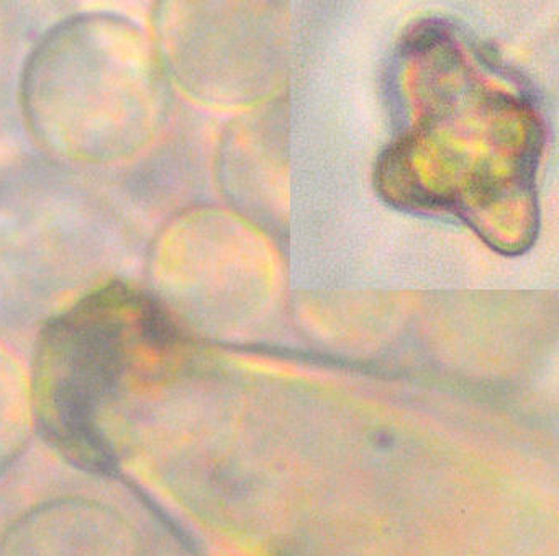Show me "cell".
Listing matches in <instances>:
<instances>
[{
    "label": "cell",
    "instance_id": "obj_1",
    "mask_svg": "<svg viewBox=\"0 0 559 556\" xmlns=\"http://www.w3.org/2000/svg\"><path fill=\"white\" fill-rule=\"evenodd\" d=\"M178 340L165 307L122 283L53 317L41 330L31 383L34 422L48 444L80 470L114 473Z\"/></svg>",
    "mask_w": 559,
    "mask_h": 556
},
{
    "label": "cell",
    "instance_id": "obj_2",
    "mask_svg": "<svg viewBox=\"0 0 559 556\" xmlns=\"http://www.w3.org/2000/svg\"><path fill=\"white\" fill-rule=\"evenodd\" d=\"M140 32L107 16L55 29L32 58L25 104L38 134L63 153L122 156L153 130V52Z\"/></svg>",
    "mask_w": 559,
    "mask_h": 556
},
{
    "label": "cell",
    "instance_id": "obj_3",
    "mask_svg": "<svg viewBox=\"0 0 559 556\" xmlns=\"http://www.w3.org/2000/svg\"><path fill=\"white\" fill-rule=\"evenodd\" d=\"M0 556H150L142 533L96 500L41 504L0 540Z\"/></svg>",
    "mask_w": 559,
    "mask_h": 556
},
{
    "label": "cell",
    "instance_id": "obj_4",
    "mask_svg": "<svg viewBox=\"0 0 559 556\" xmlns=\"http://www.w3.org/2000/svg\"><path fill=\"white\" fill-rule=\"evenodd\" d=\"M32 422L31 385L14 360L0 350V474L24 450Z\"/></svg>",
    "mask_w": 559,
    "mask_h": 556
}]
</instances>
